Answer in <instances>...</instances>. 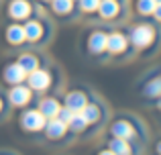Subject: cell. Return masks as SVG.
Here are the masks:
<instances>
[{"label":"cell","mask_w":161,"mask_h":155,"mask_svg":"<svg viewBox=\"0 0 161 155\" xmlns=\"http://www.w3.org/2000/svg\"><path fill=\"white\" fill-rule=\"evenodd\" d=\"M39 112L45 116V119H53L55 114H59V104L55 102V100H43L41 102V106H39Z\"/></svg>","instance_id":"8"},{"label":"cell","mask_w":161,"mask_h":155,"mask_svg":"<svg viewBox=\"0 0 161 155\" xmlns=\"http://www.w3.org/2000/svg\"><path fill=\"white\" fill-rule=\"evenodd\" d=\"M55 12H69L71 10V0H53Z\"/></svg>","instance_id":"21"},{"label":"cell","mask_w":161,"mask_h":155,"mask_svg":"<svg viewBox=\"0 0 161 155\" xmlns=\"http://www.w3.org/2000/svg\"><path fill=\"white\" fill-rule=\"evenodd\" d=\"M106 47L110 49V51H114V53H118V51H122V49L126 47V39L122 35H110L108 39H106Z\"/></svg>","instance_id":"10"},{"label":"cell","mask_w":161,"mask_h":155,"mask_svg":"<svg viewBox=\"0 0 161 155\" xmlns=\"http://www.w3.org/2000/svg\"><path fill=\"white\" fill-rule=\"evenodd\" d=\"M65 127L67 125L63 123L61 119H53L47 123V137H51V139H57V137H63V133H65Z\"/></svg>","instance_id":"7"},{"label":"cell","mask_w":161,"mask_h":155,"mask_svg":"<svg viewBox=\"0 0 161 155\" xmlns=\"http://www.w3.org/2000/svg\"><path fill=\"white\" fill-rule=\"evenodd\" d=\"M0 104H2V102H0Z\"/></svg>","instance_id":"29"},{"label":"cell","mask_w":161,"mask_h":155,"mask_svg":"<svg viewBox=\"0 0 161 155\" xmlns=\"http://www.w3.org/2000/svg\"><path fill=\"white\" fill-rule=\"evenodd\" d=\"M106 39L108 37L104 35V33H94V35L90 37V49L96 51V53L104 51V49H106Z\"/></svg>","instance_id":"12"},{"label":"cell","mask_w":161,"mask_h":155,"mask_svg":"<svg viewBox=\"0 0 161 155\" xmlns=\"http://www.w3.org/2000/svg\"><path fill=\"white\" fill-rule=\"evenodd\" d=\"M145 94H147V96H159V94H161V78H155L153 82L147 84Z\"/></svg>","instance_id":"19"},{"label":"cell","mask_w":161,"mask_h":155,"mask_svg":"<svg viewBox=\"0 0 161 155\" xmlns=\"http://www.w3.org/2000/svg\"><path fill=\"white\" fill-rule=\"evenodd\" d=\"M59 116H61V120H63V123H69V120H71V116H74V110H71V108H63V110H61V108H59Z\"/></svg>","instance_id":"24"},{"label":"cell","mask_w":161,"mask_h":155,"mask_svg":"<svg viewBox=\"0 0 161 155\" xmlns=\"http://www.w3.org/2000/svg\"><path fill=\"white\" fill-rule=\"evenodd\" d=\"M155 2H157V4H159V2H161V0H155Z\"/></svg>","instance_id":"28"},{"label":"cell","mask_w":161,"mask_h":155,"mask_svg":"<svg viewBox=\"0 0 161 155\" xmlns=\"http://www.w3.org/2000/svg\"><path fill=\"white\" fill-rule=\"evenodd\" d=\"M43 125H45V116L39 110H31L23 114V127L29 129V131H39V129H43Z\"/></svg>","instance_id":"1"},{"label":"cell","mask_w":161,"mask_h":155,"mask_svg":"<svg viewBox=\"0 0 161 155\" xmlns=\"http://www.w3.org/2000/svg\"><path fill=\"white\" fill-rule=\"evenodd\" d=\"M19 65L25 69V72H33V69H37V59L33 55H23L19 59Z\"/></svg>","instance_id":"18"},{"label":"cell","mask_w":161,"mask_h":155,"mask_svg":"<svg viewBox=\"0 0 161 155\" xmlns=\"http://www.w3.org/2000/svg\"><path fill=\"white\" fill-rule=\"evenodd\" d=\"M6 37H8L10 43H20V41L25 39V29L19 27V25H14V27H10L6 31Z\"/></svg>","instance_id":"17"},{"label":"cell","mask_w":161,"mask_h":155,"mask_svg":"<svg viewBox=\"0 0 161 155\" xmlns=\"http://www.w3.org/2000/svg\"><path fill=\"white\" fill-rule=\"evenodd\" d=\"M4 78H6L10 84H19L20 80L25 78V69L20 68L19 64H16V65H8V68H6V74H4Z\"/></svg>","instance_id":"11"},{"label":"cell","mask_w":161,"mask_h":155,"mask_svg":"<svg viewBox=\"0 0 161 155\" xmlns=\"http://www.w3.org/2000/svg\"><path fill=\"white\" fill-rule=\"evenodd\" d=\"M98 6H100V0H82L84 10H96Z\"/></svg>","instance_id":"23"},{"label":"cell","mask_w":161,"mask_h":155,"mask_svg":"<svg viewBox=\"0 0 161 155\" xmlns=\"http://www.w3.org/2000/svg\"><path fill=\"white\" fill-rule=\"evenodd\" d=\"M100 155H116V153H112V151H102Z\"/></svg>","instance_id":"26"},{"label":"cell","mask_w":161,"mask_h":155,"mask_svg":"<svg viewBox=\"0 0 161 155\" xmlns=\"http://www.w3.org/2000/svg\"><path fill=\"white\" fill-rule=\"evenodd\" d=\"M98 10H100V14H102L104 19H110V16H114L118 12V4L114 2V0H104V2H100Z\"/></svg>","instance_id":"13"},{"label":"cell","mask_w":161,"mask_h":155,"mask_svg":"<svg viewBox=\"0 0 161 155\" xmlns=\"http://www.w3.org/2000/svg\"><path fill=\"white\" fill-rule=\"evenodd\" d=\"M8 12H10V16H14V19H25V16L29 14V4L25 2V0H14V2L10 4V8H8Z\"/></svg>","instance_id":"9"},{"label":"cell","mask_w":161,"mask_h":155,"mask_svg":"<svg viewBox=\"0 0 161 155\" xmlns=\"http://www.w3.org/2000/svg\"><path fill=\"white\" fill-rule=\"evenodd\" d=\"M29 98H31V92H29V88L16 86V88H12V90H10V102L16 104V106H23V104H27Z\"/></svg>","instance_id":"4"},{"label":"cell","mask_w":161,"mask_h":155,"mask_svg":"<svg viewBox=\"0 0 161 155\" xmlns=\"http://www.w3.org/2000/svg\"><path fill=\"white\" fill-rule=\"evenodd\" d=\"M130 39H133V43L137 45V47H145V45H149L151 39H153V29L145 27V25H143V27H137L133 31V37H130Z\"/></svg>","instance_id":"2"},{"label":"cell","mask_w":161,"mask_h":155,"mask_svg":"<svg viewBox=\"0 0 161 155\" xmlns=\"http://www.w3.org/2000/svg\"><path fill=\"white\" fill-rule=\"evenodd\" d=\"M67 125H69V127L74 129V131H82V129L86 127L88 123H86V120L82 119V114H80V116H71V120H69V123H67Z\"/></svg>","instance_id":"22"},{"label":"cell","mask_w":161,"mask_h":155,"mask_svg":"<svg viewBox=\"0 0 161 155\" xmlns=\"http://www.w3.org/2000/svg\"><path fill=\"white\" fill-rule=\"evenodd\" d=\"M29 84L35 90H45L49 86V74L43 72V69H33L31 76H29Z\"/></svg>","instance_id":"3"},{"label":"cell","mask_w":161,"mask_h":155,"mask_svg":"<svg viewBox=\"0 0 161 155\" xmlns=\"http://www.w3.org/2000/svg\"><path fill=\"white\" fill-rule=\"evenodd\" d=\"M153 14H155V16H157V19L161 20V2L157 4V6H155V10H153Z\"/></svg>","instance_id":"25"},{"label":"cell","mask_w":161,"mask_h":155,"mask_svg":"<svg viewBox=\"0 0 161 155\" xmlns=\"http://www.w3.org/2000/svg\"><path fill=\"white\" fill-rule=\"evenodd\" d=\"M159 106H161V104H159Z\"/></svg>","instance_id":"30"},{"label":"cell","mask_w":161,"mask_h":155,"mask_svg":"<svg viewBox=\"0 0 161 155\" xmlns=\"http://www.w3.org/2000/svg\"><path fill=\"white\" fill-rule=\"evenodd\" d=\"M157 151H159V153H161V143H159V145H157Z\"/></svg>","instance_id":"27"},{"label":"cell","mask_w":161,"mask_h":155,"mask_svg":"<svg viewBox=\"0 0 161 155\" xmlns=\"http://www.w3.org/2000/svg\"><path fill=\"white\" fill-rule=\"evenodd\" d=\"M110 151L116 153V155H129L130 149H129V145H126L125 139H118L116 137L114 141H110Z\"/></svg>","instance_id":"16"},{"label":"cell","mask_w":161,"mask_h":155,"mask_svg":"<svg viewBox=\"0 0 161 155\" xmlns=\"http://www.w3.org/2000/svg\"><path fill=\"white\" fill-rule=\"evenodd\" d=\"M23 29H25V39H31V41L39 39L41 33H43V29H41L39 23H27Z\"/></svg>","instance_id":"15"},{"label":"cell","mask_w":161,"mask_h":155,"mask_svg":"<svg viewBox=\"0 0 161 155\" xmlns=\"http://www.w3.org/2000/svg\"><path fill=\"white\" fill-rule=\"evenodd\" d=\"M155 6H157L155 0H139V12H143V14H151Z\"/></svg>","instance_id":"20"},{"label":"cell","mask_w":161,"mask_h":155,"mask_svg":"<svg viewBox=\"0 0 161 155\" xmlns=\"http://www.w3.org/2000/svg\"><path fill=\"white\" fill-rule=\"evenodd\" d=\"M84 104H86V96L82 94V92H71V94H67V98H65V106L67 108H71V110H82L84 108Z\"/></svg>","instance_id":"5"},{"label":"cell","mask_w":161,"mask_h":155,"mask_svg":"<svg viewBox=\"0 0 161 155\" xmlns=\"http://www.w3.org/2000/svg\"><path fill=\"white\" fill-rule=\"evenodd\" d=\"M112 135L118 139H130L133 137V127H130L126 120H118L112 125Z\"/></svg>","instance_id":"6"},{"label":"cell","mask_w":161,"mask_h":155,"mask_svg":"<svg viewBox=\"0 0 161 155\" xmlns=\"http://www.w3.org/2000/svg\"><path fill=\"white\" fill-rule=\"evenodd\" d=\"M80 114H82V119L86 123H96L98 120V108H96V104H84Z\"/></svg>","instance_id":"14"}]
</instances>
